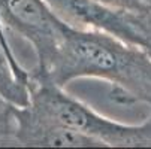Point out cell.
<instances>
[{"mask_svg":"<svg viewBox=\"0 0 151 149\" xmlns=\"http://www.w3.org/2000/svg\"><path fill=\"white\" fill-rule=\"evenodd\" d=\"M29 76L48 79L61 88L76 79H100L111 103L126 109L151 108V52L66 21L48 69L42 75L29 72Z\"/></svg>","mask_w":151,"mask_h":149,"instance_id":"obj_1","label":"cell"},{"mask_svg":"<svg viewBox=\"0 0 151 149\" xmlns=\"http://www.w3.org/2000/svg\"><path fill=\"white\" fill-rule=\"evenodd\" d=\"M29 94L27 106L36 115L88 136L100 146L151 143V118L141 124L108 118L48 79L29 76Z\"/></svg>","mask_w":151,"mask_h":149,"instance_id":"obj_2","label":"cell"},{"mask_svg":"<svg viewBox=\"0 0 151 149\" xmlns=\"http://www.w3.org/2000/svg\"><path fill=\"white\" fill-rule=\"evenodd\" d=\"M0 26L33 48L36 66L32 75H42L57 51L64 21L45 0H0Z\"/></svg>","mask_w":151,"mask_h":149,"instance_id":"obj_3","label":"cell"},{"mask_svg":"<svg viewBox=\"0 0 151 149\" xmlns=\"http://www.w3.org/2000/svg\"><path fill=\"white\" fill-rule=\"evenodd\" d=\"M15 146L102 148L94 139L36 115L29 106H14Z\"/></svg>","mask_w":151,"mask_h":149,"instance_id":"obj_4","label":"cell"},{"mask_svg":"<svg viewBox=\"0 0 151 149\" xmlns=\"http://www.w3.org/2000/svg\"><path fill=\"white\" fill-rule=\"evenodd\" d=\"M29 85L17 76L5 49L0 45V98L12 106L23 108L29 104Z\"/></svg>","mask_w":151,"mask_h":149,"instance_id":"obj_5","label":"cell"},{"mask_svg":"<svg viewBox=\"0 0 151 149\" xmlns=\"http://www.w3.org/2000/svg\"><path fill=\"white\" fill-rule=\"evenodd\" d=\"M0 45H2V48L5 49V52H6V55H8L9 61H11V64H12V67H14V70H15L17 76H18L21 81H24V82L29 85V70H26V69L23 67V64L19 63V60L17 58V55H15L14 49L11 48L9 39H8V33L3 30V27H2V26H0Z\"/></svg>","mask_w":151,"mask_h":149,"instance_id":"obj_6","label":"cell"},{"mask_svg":"<svg viewBox=\"0 0 151 149\" xmlns=\"http://www.w3.org/2000/svg\"><path fill=\"white\" fill-rule=\"evenodd\" d=\"M97 2L111 8L126 9L132 12H148L151 6V0H97Z\"/></svg>","mask_w":151,"mask_h":149,"instance_id":"obj_7","label":"cell"},{"mask_svg":"<svg viewBox=\"0 0 151 149\" xmlns=\"http://www.w3.org/2000/svg\"><path fill=\"white\" fill-rule=\"evenodd\" d=\"M5 103H6V101H5V100H2V98H0V106H3V104H5Z\"/></svg>","mask_w":151,"mask_h":149,"instance_id":"obj_8","label":"cell"}]
</instances>
